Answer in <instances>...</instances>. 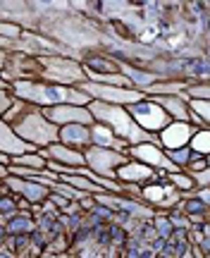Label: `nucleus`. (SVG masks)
Returning a JSON list of instances; mask_svg holds the SVG:
<instances>
[{"instance_id":"f257e3e1","label":"nucleus","mask_w":210,"mask_h":258,"mask_svg":"<svg viewBox=\"0 0 210 258\" xmlns=\"http://www.w3.org/2000/svg\"><path fill=\"white\" fill-rule=\"evenodd\" d=\"M10 86L19 98L36 103L41 108H50V105H60V103L89 105L93 101L82 86H67V84H55L46 82V79H15V82H10Z\"/></svg>"},{"instance_id":"f03ea898","label":"nucleus","mask_w":210,"mask_h":258,"mask_svg":"<svg viewBox=\"0 0 210 258\" xmlns=\"http://www.w3.org/2000/svg\"><path fill=\"white\" fill-rule=\"evenodd\" d=\"M89 108H91L96 120L105 122L108 127L115 129L117 137L127 139L129 144H144V141H156V144H160V137L153 134V132H146V129L141 127V124L134 120V115L129 112L127 105L105 103V101H96V98H93V101L89 103Z\"/></svg>"},{"instance_id":"7ed1b4c3","label":"nucleus","mask_w":210,"mask_h":258,"mask_svg":"<svg viewBox=\"0 0 210 258\" xmlns=\"http://www.w3.org/2000/svg\"><path fill=\"white\" fill-rule=\"evenodd\" d=\"M10 124L17 129L27 141L36 144L38 148H46L50 144H55V141H60V127L48 117L43 112V108L36 105V103H29L27 110L22 112L15 122H10Z\"/></svg>"},{"instance_id":"20e7f679","label":"nucleus","mask_w":210,"mask_h":258,"mask_svg":"<svg viewBox=\"0 0 210 258\" xmlns=\"http://www.w3.org/2000/svg\"><path fill=\"white\" fill-rule=\"evenodd\" d=\"M38 77L36 79H46V82L55 84H67V86H79L82 82H86V70L84 62L77 57L69 55H41L38 57Z\"/></svg>"},{"instance_id":"39448f33","label":"nucleus","mask_w":210,"mask_h":258,"mask_svg":"<svg viewBox=\"0 0 210 258\" xmlns=\"http://www.w3.org/2000/svg\"><path fill=\"white\" fill-rule=\"evenodd\" d=\"M84 91L89 93L96 101H105V103H117V105H129V103H136L141 98H146L148 93L134 86H119V84H101V82H86L79 84Z\"/></svg>"},{"instance_id":"423d86ee","label":"nucleus","mask_w":210,"mask_h":258,"mask_svg":"<svg viewBox=\"0 0 210 258\" xmlns=\"http://www.w3.org/2000/svg\"><path fill=\"white\" fill-rule=\"evenodd\" d=\"M127 108H129V112L134 115V120L146 129V132H153V134H160V132L172 122V115L165 110L156 98H151V96H146V98H141V101H136V103H129Z\"/></svg>"},{"instance_id":"0eeeda50","label":"nucleus","mask_w":210,"mask_h":258,"mask_svg":"<svg viewBox=\"0 0 210 258\" xmlns=\"http://www.w3.org/2000/svg\"><path fill=\"white\" fill-rule=\"evenodd\" d=\"M84 153H86V163H89V167H91V170H96L98 175L112 177V179H117V170L127 163L129 158H131L127 151L96 146V144H91V146L86 148Z\"/></svg>"},{"instance_id":"6e6552de","label":"nucleus","mask_w":210,"mask_h":258,"mask_svg":"<svg viewBox=\"0 0 210 258\" xmlns=\"http://www.w3.org/2000/svg\"><path fill=\"white\" fill-rule=\"evenodd\" d=\"M141 199H144L146 203H151L156 211H172L174 206L184 199V191H179L170 179L160 177V179H156V182L144 184V194H141Z\"/></svg>"},{"instance_id":"1a4fd4ad","label":"nucleus","mask_w":210,"mask_h":258,"mask_svg":"<svg viewBox=\"0 0 210 258\" xmlns=\"http://www.w3.org/2000/svg\"><path fill=\"white\" fill-rule=\"evenodd\" d=\"M127 153L131 158L141 160V163H146V165L156 167V170H163V172H177V170H182V167L177 165L172 158L167 156V151H165L160 144H156V141L131 144V146L127 148Z\"/></svg>"},{"instance_id":"9d476101","label":"nucleus","mask_w":210,"mask_h":258,"mask_svg":"<svg viewBox=\"0 0 210 258\" xmlns=\"http://www.w3.org/2000/svg\"><path fill=\"white\" fill-rule=\"evenodd\" d=\"M48 117L62 127V124H72V122H82V124H93L96 117L89 105H77V103H60V105H50V108H43Z\"/></svg>"},{"instance_id":"9b49d317","label":"nucleus","mask_w":210,"mask_h":258,"mask_svg":"<svg viewBox=\"0 0 210 258\" xmlns=\"http://www.w3.org/2000/svg\"><path fill=\"white\" fill-rule=\"evenodd\" d=\"M5 184L12 189V194H17L22 199H27L31 203H43L46 199H50L53 189L38 179H31V177H19V175H8L3 179Z\"/></svg>"},{"instance_id":"f8f14e48","label":"nucleus","mask_w":210,"mask_h":258,"mask_svg":"<svg viewBox=\"0 0 210 258\" xmlns=\"http://www.w3.org/2000/svg\"><path fill=\"white\" fill-rule=\"evenodd\" d=\"M196 132H198V127H196L191 120H172L158 134V137H160V146L167 148V151L189 146V141L193 139Z\"/></svg>"},{"instance_id":"ddd939ff","label":"nucleus","mask_w":210,"mask_h":258,"mask_svg":"<svg viewBox=\"0 0 210 258\" xmlns=\"http://www.w3.org/2000/svg\"><path fill=\"white\" fill-rule=\"evenodd\" d=\"M38 151L36 144H31L19 134L10 122H0V153H10V156H22V153H31Z\"/></svg>"},{"instance_id":"4468645a","label":"nucleus","mask_w":210,"mask_h":258,"mask_svg":"<svg viewBox=\"0 0 210 258\" xmlns=\"http://www.w3.org/2000/svg\"><path fill=\"white\" fill-rule=\"evenodd\" d=\"M117 179L119 182H134V184L144 186V184H148V182L160 179V170L146 165V163H141L136 158H129L127 163L117 170Z\"/></svg>"},{"instance_id":"2eb2a0df","label":"nucleus","mask_w":210,"mask_h":258,"mask_svg":"<svg viewBox=\"0 0 210 258\" xmlns=\"http://www.w3.org/2000/svg\"><path fill=\"white\" fill-rule=\"evenodd\" d=\"M41 153H43L48 160H57V163H62V165H72V167L89 165L84 151H79V148H74V146H67L62 141H55L50 146L41 148Z\"/></svg>"},{"instance_id":"dca6fc26","label":"nucleus","mask_w":210,"mask_h":258,"mask_svg":"<svg viewBox=\"0 0 210 258\" xmlns=\"http://www.w3.org/2000/svg\"><path fill=\"white\" fill-rule=\"evenodd\" d=\"M60 141H62V144H67V146L79 148V151H86V148L93 144L91 124H82V122L62 124V127H60Z\"/></svg>"},{"instance_id":"f3484780","label":"nucleus","mask_w":210,"mask_h":258,"mask_svg":"<svg viewBox=\"0 0 210 258\" xmlns=\"http://www.w3.org/2000/svg\"><path fill=\"white\" fill-rule=\"evenodd\" d=\"M119 70L131 79V86H134V89H141V91H146L153 82L163 79L158 72L148 70V67H141V64H136V62H129V60H119Z\"/></svg>"},{"instance_id":"a211bd4d","label":"nucleus","mask_w":210,"mask_h":258,"mask_svg":"<svg viewBox=\"0 0 210 258\" xmlns=\"http://www.w3.org/2000/svg\"><path fill=\"white\" fill-rule=\"evenodd\" d=\"M91 139L96 146H105V148H117V151H127L131 144H129L127 139H122L115 134V129L108 127L105 122H93L91 124Z\"/></svg>"},{"instance_id":"6ab92c4d","label":"nucleus","mask_w":210,"mask_h":258,"mask_svg":"<svg viewBox=\"0 0 210 258\" xmlns=\"http://www.w3.org/2000/svg\"><path fill=\"white\" fill-rule=\"evenodd\" d=\"M151 98H156L172 115V120H189L191 117V105H189L186 93H167V96H151Z\"/></svg>"},{"instance_id":"aec40b11","label":"nucleus","mask_w":210,"mask_h":258,"mask_svg":"<svg viewBox=\"0 0 210 258\" xmlns=\"http://www.w3.org/2000/svg\"><path fill=\"white\" fill-rule=\"evenodd\" d=\"M191 79L189 77H163L153 82L151 86L146 89L148 96H167V93H184L189 89Z\"/></svg>"},{"instance_id":"412c9836","label":"nucleus","mask_w":210,"mask_h":258,"mask_svg":"<svg viewBox=\"0 0 210 258\" xmlns=\"http://www.w3.org/2000/svg\"><path fill=\"white\" fill-rule=\"evenodd\" d=\"M3 237L5 234H29V232H36V220H34V213H27V211H19L8 225L0 227Z\"/></svg>"},{"instance_id":"4be33fe9","label":"nucleus","mask_w":210,"mask_h":258,"mask_svg":"<svg viewBox=\"0 0 210 258\" xmlns=\"http://www.w3.org/2000/svg\"><path fill=\"white\" fill-rule=\"evenodd\" d=\"M191 151L196 153H203V156H210V127H198V132L193 134V139L189 141Z\"/></svg>"},{"instance_id":"5701e85b","label":"nucleus","mask_w":210,"mask_h":258,"mask_svg":"<svg viewBox=\"0 0 210 258\" xmlns=\"http://www.w3.org/2000/svg\"><path fill=\"white\" fill-rule=\"evenodd\" d=\"M153 225H156L160 239H170V237L174 234V222H172L170 215H165V211H156V215H153Z\"/></svg>"},{"instance_id":"b1692460","label":"nucleus","mask_w":210,"mask_h":258,"mask_svg":"<svg viewBox=\"0 0 210 258\" xmlns=\"http://www.w3.org/2000/svg\"><path fill=\"white\" fill-rule=\"evenodd\" d=\"M184 93H186L189 98H208L210 101V79L208 82H203V79H191L189 89Z\"/></svg>"},{"instance_id":"393cba45","label":"nucleus","mask_w":210,"mask_h":258,"mask_svg":"<svg viewBox=\"0 0 210 258\" xmlns=\"http://www.w3.org/2000/svg\"><path fill=\"white\" fill-rule=\"evenodd\" d=\"M189 105H191V110H196L203 117L205 127H210V101L208 98H189Z\"/></svg>"},{"instance_id":"a878e982","label":"nucleus","mask_w":210,"mask_h":258,"mask_svg":"<svg viewBox=\"0 0 210 258\" xmlns=\"http://www.w3.org/2000/svg\"><path fill=\"white\" fill-rule=\"evenodd\" d=\"M165 151H167V148H165ZM191 146H182V148H172V151H167V156L172 158L174 163H177V165L182 167H186V163H189V158H191Z\"/></svg>"},{"instance_id":"bb28decb","label":"nucleus","mask_w":210,"mask_h":258,"mask_svg":"<svg viewBox=\"0 0 210 258\" xmlns=\"http://www.w3.org/2000/svg\"><path fill=\"white\" fill-rule=\"evenodd\" d=\"M208 165H210V163H208V156H203V153H196V151H193L184 170H186V172H201V170H205Z\"/></svg>"},{"instance_id":"cd10ccee","label":"nucleus","mask_w":210,"mask_h":258,"mask_svg":"<svg viewBox=\"0 0 210 258\" xmlns=\"http://www.w3.org/2000/svg\"><path fill=\"white\" fill-rule=\"evenodd\" d=\"M22 34H24V29H22V24H12V22H3V27H0V36L3 38H22Z\"/></svg>"},{"instance_id":"c85d7f7f","label":"nucleus","mask_w":210,"mask_h":258,"mask_svg":"<svg viewBox=\"0 0 210 258\" xmlns=\"http://www.w3.org/2000/svg\"><path fill=\"white\" fill-rule=\"evenodd\" d=\"M189 175L196 179L198 186H210V165L205 167V170H201V172H189Z\"/></svg>"},{"instance_id":"c756f323","label":"nucleus","mask_w":210,"mask_h":258,"mask_svg":"<svg viewBox=\"0 0 210 258\" xmlns=\"http://www.w3.org/2000/svg\"><path fill=\"white\" fill-rule=\"evenodd\" d=\"M193 194H196V196H198L203 203H208V206H210V186H198V189H196Z\"/></svg>"},{"instance_id":"7c9ffc66","label":"nucleus","mask_w":210,"mask_h":258,"mask_svg":"<svg viewBox=\"0 0 210 258\" xmlns=\"http://www.w3.org/2000/svg\"><path fill=\"white\" fill-rule=\"evenodd\" d=\"M38 5H53V0H36Z\"/></svg>"},{"instance_id":"2f4dec72","label":"nucleus","mask_w":210,"mask_h":258,"mask_svg":"<svg viewBox=\"0 0 210 258\" xmlns=\"http://www.w3.org/2000/svg\"><path fill=\"white\" fill-rule=\"evenodd\" d=\"M208 24H210V17H208Z\"/></svg>"},{"instance_id":"473e14b6","label":"nucleus","mask_w":210,"mask_h":258,"mask_svg":"<svg viewBox=\"0 0 210 258\" xmlns=\"http://www.w3.org/2000/svg\"><path fill=\"white\" fill-rule=\"evenodd\" d=\"M208 163H210V156H208Z\"/></svg>"}]
</instances>
